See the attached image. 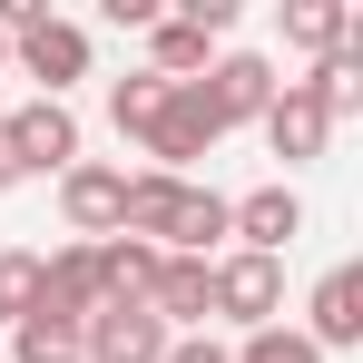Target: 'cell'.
I'll return each instance as SVG.
<instances>
[{
    "label": "cell",
    "mask_w": 363,
    "mask_h": 363,
    "mask_svg": "<svg viewBox=\"0 0 363 363\" xmlns=\"http://www.w3.org/2000/svg\"><path fill=\"white\" fill-rule=\"evenodd\" d=\"M167 344H177V334H167L147 304H99V314L79 324V363H157Z\"/></svg>",
    "instance_id": "277c9868"
},
{
    "label": "cell",
    "mask_w": 363,
    "mask_h": 363,
    "mask_svg": "<svg viewBox=\"0 0 363 363\" xmlns=\"http://www.w3.org/2000/svg\"><path fill=\"white\" fill-rule=\"evenodd\" d=\"M216 245H226V196L186 177V196H177V216H167V245H157V255H196V265H216Z\"/></svg>",
    "instance_id": "4fadbf2b"
},
{
    "label": "cell",
    "mask_w": 363,
    "mask_h": 363,
    "mask_svg": "<svg viewBox=\"0 0 363 363\" xmlns=\"http://www.w3.org/2000/svg\"><path fill=\"white\" fill-rule=\"evenodd\" d=\"M10 60H20V79H40V99H69L89 79V30L60 20V10H40V20L10 30Z\"/></svg>",
    "instance_id": "7a4b0ae2"
},
{
    "label": "cell",
    "mask_w": 363,
    "mask_h": 363,
    "mask_svg": "<svg viewBox=\"0 0 363 363\" xmlns=\"http://www.w3.org/2000/svg\"><path fill=\"white\" fill-rule=\"evenodd\" d=\"M20 177H30V167H20V138H10V118H0V196H10Z\"/></svg>",
    "instance_id": "44dd1931"
},
{
    "label": "cell",
    "mask_w": 363,
    "mask_h": 363,
    "mask_svg": "<svg viewBox=\"0 0 363 363\" xmlns=\"http://www.w3.org/2000/svg\"><path fill=\"white\" fill-rule=\"evenodd\" d=\"M147 314H157L167 334H206V265H196V255H157Z\"/></svg>",
    "instance_id": "7c38bea8"
},
{
    "label": "cell",
    "mask_w": 363,
    "mask_h": 363,
    "mask_svg": "<svg viewBox=\"0 0 363 363\" xmlns=\"http://www.w3.org/2000/svg\"><path fill=\"white\" fill-rule=\"evenodd\" d=\"M0 69H10V40H0Z\"/></svg>",
    "instance_id": "7402d4cb"
},
{
    "label": "cell",
    "mask_w": 363,
    "mask_h": 363,
    "mask_svg": "<svg viewBox=\"0 0 363 363\" xmlns=\"http://www.w3.org/2000/svg\"><path fill=\"white\" fill-rule=\"evenodd\" d=\"M0 354H10V363H79V324L40 304V314H20V324H10V344H0Z\"/></svg>",
    "instance_id": "5bb4252c"
},
{
    "label": "cell",
    "mask_w": 363,
    "mask_h": 363,
    "mask_svg": "<svg viewBox=\"0 0 363 363\" xmlns=\"http://www.w3.org/2000/svg\"><path fill=\"white\" fill-rule=\"evenodd\" d=\"M314 354L334 363L344 344H363V265H334L324 285H314V304H304V324H295Z\"/></svg>",
    "instance_id": "9c48e42d"
},
{
    "label": "cell",
    "mask_w": 363,
    "mask_h": 363,
    "mask_svg": "<svg viewBox=\"0 0 363 363\" xmlns=\"http://www.w3.org/2000/svg\"><path fill=\"white\" fill-rule=\"evenodd\" d=\"M236 363H324V354L304 344L295 324H255V334H245V344H236Z\"/></svg>",
    "instance_id": "ac0fdd59"
},
{
    "label": "cell",
    "mask_w": 363,
    "mask_h": 363,
    "mask_svg": "<svg viewBox=\"0 0 363 363\" xmlns=\"http://www.w3.org/2000/svg\"><path fill=\"white\" fill-rule=\"evenodd\" d=\"M40 304L69 314V324H89V314L108 304V265H99V245H60V255H40Z\"/></svg>",
    "instance_id": "8fae6325"
},
{
    "label": "cell",
    "mask_w": 363,
    "mask_h": 363,
    "mask_svg": "<svg viewBox=\"0 0 363 363\" xmlns=\"http://www.w3.org/2000/svg\"><path fill=\"white\" fill-rule=\"evenodd\" d=\"M344 30H354V10H344V0H285V40H295L304 60H334V50H344Z\"/></svg>",
    "instance_id": "9a60e30c"
},
{
    "label": "cell",
    "mask_w": 363,
    "mask_h": 363,
    "mask_svg": "<svg viewBox=\"0 0 363 363\" xmlns=\"http://www.w3.org/2000/svg\"><path fill=\"white\" fill-rule=\"evenodd\" d=\"M40 314V255L30 245H0V324Z\"/></svg>",
    "instance_id": "e0dca14e"
},
{
    "label": "cell",
    "mask_w": 363,
    "mask_h": 363,
    "mask_svg": "<svg viewBox=\"0 0 363 363\" xmlns=\"http://www.w3.org/2000/svg\"><path fill=\"white\" fill-rule=\"evenodd\" d=\"M118 206H128V167H99V157H79L60 177V216L79 245H108L118 236Z\"/></svg>",
    "instance_id": "8992f818"
},
{
    "label": "cell",
    "mask_w": 363,
    "mask_h": 363,
    "mask_svg": "<svg viewBox=\"0 0 363 363\" xmlns=\"http://www.w3.org/2000/svg\"><path fill=\"white\" fill-rule=\"evenodd\" d=\"M10 138H20V167H30V177H69V167H79V118H69V99L10 108Z\"/></svg>",
    "instance_id": "ba28073f"
},
{
    "label": "cell",
    "mask_w": 363,
    "mask_h": 363,
    "mask_svg": "<svg viewBox=\"0 0 363 363\" xmlns=\"http://www.w3.org/2000/svg\"><path fill=\"white\" fill-rule=\"evenodd\" d=\"M216 138H226V128H216V108H206L196 89H167V108H157V128H147V157H157V177H186Z\"/></svg>",
    "instance_id": "52a82bcc"
},
{
    "label": "cell",
    "mask_w": 363,
    "mask_h": 363,
    "mask_svg": "<svg viewBox=\"0 0 363 363\" xmlns=\"http://www.w3.org/2000/svg\"><path fill=\"white\" fill-rule=\"evenodd\" d=\"M157 108H167V79H157V69H138V79H118V89H108V128H118V138H138V147H147Z\"/></svg>",
    "instance_id": "2e32d148"
},
{
    "label": "cell",
    "mask_w": 363,
    "mask_h": 363,
    "mask_svg": "<svg viewBox=\"0 0 363 363\" xmlns=\"http://www.w3.org/2000/svg\"><path fill=\"white\" fill-rule=\"evenodd\" d=\"M108 20H118V30H157L167 10H157V0H108Z\"/></svg>",
    "instance_id": "ffe728a7"
},
{
    "label": "cell",
    "mask_w": 363,
    "mask_h": 363,
    "mask_svg": "<svg viewBox=\"0 0 363 363\" xmlns=\"http://www.w3.org/2000/svg\"><path fill=\"white\" fill-rule=\"evenodd\" d=\"M226 236H236L245 255H285V245L304 236V196L285 177H275V186H245V196H226Z\"/></svg>",
    "instance_id": "5b68a950"
},
{
    "label": "cell",
    "mask_w": 363,
    "mask_h": 363,
    "mask_svg": "<svg viewBox=\"0 0 363 363\" xmlns=\"http://www.w3.org/2000/svg\"><path fill=\"white\" fill-rule=\"evenodd\" d=\"M275 89H285V79H275V60H265V50H216V69L196 79V99L216 108V128L265 118V108H275Z\"/></svg>",
    "instance_id": "3957f363"
},
{
    "label": "cell",
    "mask_w": 363,
    "mask_h": 363,
    "mask_svg": "<svg viewBox=\"0 0 363 363\" xmlns=\"http://www.w3.org/2000/svg\"><path fill=\"white\" fill-rule=\"evenodd\" d=\"M206 314L236 324V334L285 324V255H245V245H226V255L206 265Z\"/></svg>",
    "instance_id": "6da1fadb"
},
{
    "label": "cell",
    "mask_w": 363,
    "mask_h": 363,
    "mask_svg": "<svg viewBox=\"0 0 363 363\" xmlns=\"http://www.w3.org/2000/svg\"><path fill=\"white\" fill-rule=\"evenodd\" d=\"M255 128H265V147H275L285 167H314V157H324V138H334V118H324V99H314L304 79H285V89H275V108H265Z\"/></svg>",
    "instance_id": "30bf717a"
},
{
    "label": "cell",
    "mask_w": 363,
    "mask_h": 363,
    "mask_svg": "<svg viewBox=\"0 0 363 363\" xmlns=\"http://www.w3.org/2000/svg\"><path fill=\"white\" fill-rule=\"evenodd\" d=\"M157 363H236V344H216V334H177Z\"/></svg>",
    "instance_id": "d6986e66"
}]
</instances>
